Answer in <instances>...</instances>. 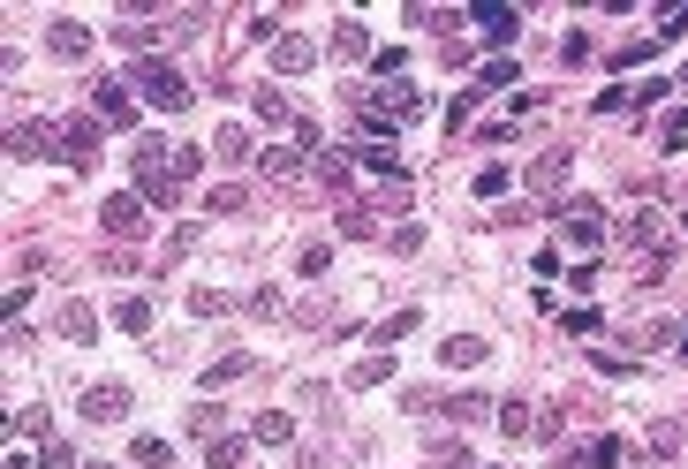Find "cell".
<instances>
[{
	"label": "cell",
	"mask_w": 688,
	"mask_h": 469,
	"mask_svg": "<svg viewBox=\"0 0 688 469\" xmlns=\"http://www.w3.org/2000/svg\"><path fill=\"white\" fill-rule=\"evenodd\" d=\"M129 84H137L144 99L159 106V114H190V84H182V69H167L159 53H137V69H129Z\"/></svg>",
	"instance_id": "6da1fadb"
},
{
	"label": "cell",
	"mask_w": 688,
	"mask_h": 469,
	"mask_svg": "<svg viewBox=\"0 0 688 469\" xmlns=\"http://www.w3.org/2000/svg\"><path fill=\"white\" fill-rule=\"evenodd\" d=\"M91 144H99V129H91L84 114L53 122V159H69V167H91Z\"/></svg>",
	"instance_id": "7a4b0ae2"
},
{
	"label": "cell",
	"mask_w": 688,
	"mask_h": 469,
	"mask_svg": "<svg viewBox=\"0 0 688 469\" xmlns=\"http://www.w3.org/2000/svg\"><path fill=\"white\" fill-rule=\"evenodd\" d=\"M76 409H84L91 424H121V417H129V386H114V379H106V386H84V401H76Z\"/></svg>",
	"instance_id": "3957f363"
},
{
	"label": "cell",
	"mask_w": 688,
	"mask_h": 469,
	"mask_svg": "<svg viewBox=\"0 0 688 469\" xmlns=\"http://www.w3.org/2000/svg\"><path fill=\"white\" fill-rule=\"evenodd\" d=\"M91 106H99V122H114V129L137 122V99H129V84H114V76H106V84H91Z\"/></svg>",
	"instance_id": "277c9868"
},
{
	"label": "cell",
	"mask_w": 688,
	"mask_h": 469,
	"mask_svg": "<svg viewBox=\"0 0 688 469\" xmlns=\"http://www.w3.org/2000/svg\"><path fill=\"white\" fill-rule=\"evenodd\" d=\"M99 220H106V235H121V243H129V235H144V197H106Z\"/></svg>",
	"instance_id": "5b68a950"
},
{
	"label": "cell",
	"mask_w": 688,
	"mask_h": 469,
	"mask_svg": "<svg viewBox=\"0 0 688 469\" xmlns=\"http://www.w3.org/2000/svg\"><path fill=\"white\" fill-rule=\"evenodd\" d=\"M310 61H318V46H310V38H295V31H280V38H273V69H280V76L310 69Z\"/></svg>",
	"instance_id": "8992f818"
},
{
	"label": "cell",
	"mask_w": 688,
	"mask_h": 469,
	"mask_svg": "<svg viewBox=\"0 0 688 469\" xmlns=\"http://www.w3.org/2000/svg\"><path fill=\"white\" fill-rule=\"evenodd\" d=\"M46 46H53V53H61V61H84V46H91V31H84V23H76V16H61V23H53V31H46Z\"/></svg>",
	"instance_id": "52a82bcc"
},
{
	"label": "cell",
	"mask_w": 688,
	"mask_h": 469,
	"mask_svg": "<svg viewBox=\"0 0 688 469\" xmlns=\"http://www.w3.org/2000/svg\"><path fill=\"white\" fill-rule=\"evenodd\" d=\"M379 114H394V122H416V114H424V91L386 84V91H379Z\"/></svg>",
	"instance_id": "ba28073f"
},
{
	"label": "cell",
	"mask_w": 688,
	"mask_h": 469,
	"mask_svg": "<svg viewBox=\"0 0 688 469\" xmlns=\"http://www.w3.org/2000/svg\"><path fill=\"white\" fill-rule=\"evenodd\" d=\"M137 197H144V205H174V197H182V174H159V167H144Z\"/></svg>",
	"instance_id": "9c48e42d"
},
{
	"label": "cell",
	"mask_w": 688,
	"mask_h": 469,
	"mask_svg": "<svg viewBox=\"0 0 688 469\" xmlns=\"http://www.w3.org/2000/svg\"><path fill=\"white\" fill-rule=\"evenodd\" d=\"M439 356H447V364H454V371H477V364H484V356H492V348H484V341H477V333H454V341H447V348H439Z\"/></svg>",
	"instance_id": "30bf717a"
},
{
	"label": "cell",
	"mask_w": 688,
	"mask_h": 469,
	"mask_svg": "<svg viewBox=\"0 0 688 469\" xmlns=\"http://www.w3.org/2000/svg\"><path fill=\"white\" fill-rule=\"evenodd\" d=\"M250 432H258V447H288V439H295V417H288V409H265Z\"/></svg>",
	"instance_id": "8fae6325"
},
{
	"label": "cell",
	"mask_w": 688,
	"mask_h": 469,
	"mask_svg": "<svg viewBox=\"0 0 688 469\" xmlns=\"http://www.w3.org/2000/svg\"><path fill=\"white\" fill-rule=\"evenodd\" d=\"M114 326L121 333H152V303L144 296H114Z\"/></svg>",
	"instance_id": "7c38bea8"
},
{
	"label": "cell",
	"mask_w": 688,
	"mask_h": 469,
	"mask_svg": "<svg viewBox=\"0 0 688 469\" xmlns=\"http://www.w3.org/2000/svg\"><path fill=\"white\" fill-rule=\"evenodd\" d=\"M190 432L205 439V447H212V439H227V409H220V401H197V409H190Z\"/></svg>",
	"instance_id": "4fadbf2b"
},
{
	"label": "cell",
	"mask_w": 688,
	"mask_h": 469,
	"mask_svg": "<svg viewBox=\"0 0 688 469\" xmlns=\"http://www.w3.org/2000/svg\"><path fill=\"white\" fill-rule=\"evenodd\" d=\"M469 23H484L492 38H515V31H522V16H515V8H484V0L469 8Z\"/></svg>",
	"instance_id": "5bb4252c"
},
{
	"label": "cell",
	"mask_w": 688,
	"mask_h": 469,
	"mask_svg": "<svg viewBox=\"0 0 688 469\" xmlns=\"http://www.w3.org/2000/svg\"><path fill=\"white\" fill-rule=\"evenodd\" d=\"M394 379V356H356L348 364V386H386Z\"/></svg>",
	"instance_id": "9a60e30c"
},
{
	"label": "cell",
	"mask_w": 688,
	"mask_h": 469,
	"mask_svg": "<svg viewBox=\"0 0 688 469\" xmlns=\"http://www.w3.org/2000/svg\"><path fill=\"white\" fill-rule=\"evenodd\" d=\"M61 333H69V341H91V333H99V318H91V303H61Z\"/></svg>",
	"instance_id": "2e32d148"
},
{
	"label": "cell",
	"mask_w": 688,
	"mask_h": 469,
	"mask_svg": "<svg viewBox=\"0 0 688 469\" xmlns=\"http://www.w3.org/2000/svg\"><path fill=\"white\" fill-rule=\"evenodd\" d=\"M129 462H137V469H167V462H174V447L144 432V439H129Z\"/></svg>",
	"instance_id": "e0dca14e"
},
{
	"label": "cell",
	"mask_w": 688,
	"mask_h": 469,
	"mask_svg": "<svg viewBox=\"0 0 688 469\" xmlns=\"http://www.w3.org/2000/svg\"><path fill=\"white\" fill-rule=\"evenodd\" d=\"M333 53H341V61H363V53H371V38H363V23H356V16H341V31H333Z\"/></svg>",
	"instance_id": "ac0fdd59"
},
{
	"label": "cell",
	"mask_w": 688,
	"mask_h": 469,
	"mask_svg": "<svg viewBox=\"0 0 688 469\" xmlns=\"http://www.w3.org/2000/svg\"><path fill=\"white\" fill-rule=\"evenodd\" d=\"M499 432L507 439H530L537 424H530V401H499Z\"/></svg>",
	"instance_id": "d6986e66"
},
{
	"label": "cell",
	"mask_w": 688,
	"mask_h": 469,
	"mask_svg": "<svg viewBox=\"0 0 688 469\" xmlns=\"http://www.w3.org/2000/svg\"><path fill=\"white\" fill-rule=\"evenodd\" d=\"M220 159H265V152L250 144V129H242V122H227L220 129Z\"/></svg>",
	"instance_id": "ffe728a7"
},
{
	"label": "cell",
	"mask_w": 688,
	"mask_h": 469,
	"mask_svg": "<svg viewBox=\"0 0 688 469\" xmlns=\"http://www.w3.org/2000/svg\"><path fill=\"white\" fill-rule=\"evenodd\" d=\"M507 84H515V61L499 53V61H484V76H477V84H469V91H477V99H484V91H507Z\"/></svg>",
	"instance_id": "44dd1931"
},
{
	"label": "cell",
	"mask_w": 688,
	"mask_h": 469,
	"mask_svg": "<svg viewBox=\"0 0 688 469\" xmlns=\"http://www.w3.org/2000/svg\"><path fill=\"white\" fill-rule=\"evenodd\" d=\"M560 174H568V152H545L530 167V190H560Z\"/></svg>",
	"instance_id": "7402d4cb"
},
{
	"label": "cell",
	"mask_w": 688,
	"mask_h": 469,
	"mask_svg": "<svg viewBox=\"0 0 688 469\" xmlns=\"http://www.w3.org/2000/svg\"><path fill=\"white\" fill-rule=\"evenodd\" d=\"M242 371H250V356H220V364H205V386L220 394V386H235Z\"/></svg>",
	"instance_id": "603a6c76"
},
{
	"label": "cell",
	"mask_w": 688,
	"mask_h": 469,
	"mask_svg": "<svg viewBox=\"0 0 688 469\" xmlns=\"http://www.w3.org/2000/svg\"><path fill=\"white\" fill-rule=\"evenodd\" d=\"M326 265H333V250H326V243H303V250H295V273H310V280H318Z\"/></svg>",
	"instance_id": "cb8c5ba5"
},
{
	"label": "cell",
	"mask_w": 688,
	"mask_h": 469,
	"mask_svg": "<svg viewBox=\"0 0 688 469\" xmlns=\"http://www.w3.org/2000/svg\"><path fill=\"white\" fill-rule=\"evenodd\" d=\"M205 462H212V469H235V462H242V439H235V432H227V439H212V447H205Z\"/></svg>",
	"instance_id": "d4e9b609"
},
{
	"label": "cell",
	"mask_w": 688,
	"mask_h": 469,
	"mask_svg": "<svg viewBox=\"0 0 688 469\" xmlns=\"http://www.w3.org/2000/svg\"><path fill=\"white\" fill-rule=\"evenodd\" d=\"M38 462H46V469H76V447H69V439H46V447H38Z\"/></svg>",
	"instance_id": "484cf974"
},
{
	"label": "cell",
	"mask_w": 688,
	"mask_h": 469,
	"mask_svg": "<svg viewBox=\"0 0 688 469\" xmlns=\"http://www.w3.org/2000/svg\"><path fill=\"white\" fill-rule=\"evenodd\" d=\"M258 167H265V174H280V182H288V174H303V152H265Z\"/></svg>",
	"instance_id": "4316f807"
},
{
	"label": "cell",
	"mask_w": 688,
	"mask_h": 469,
	"mask_svg": "<svg viewBox=\"0 0 688 469\" xmlns=\"http://www.w3.org/2000/svg\"><path fill=\"white\" fill-rule=\"evenodd\" d=\"M190 311H197V318H227V296H220V288H197Z\"/></svg>",
	"instance_id": "83f0119b"
},
{
	"label": "cell",
	"mask_w": 688,
	"mask_h": 469,
	"mask_svg": "<svg viewBox=\"0 0 688 469\" xmlns=\"http://www.w3.org/2000/svg\"><path fill=\"white\" fill-rule=\"evenodd\" d=\"M258 114H273V122H295V114H288V99H280L273 84H258Z\"/></svg>",
	"instance_id": "f1b7e54d"
},
{
	"label": "cell",
	"mask_w": 688,
	"mask_h": 469,
	"mask_svg": "<svg viewBox=\"0 0 688 469\" xmlns=\"http://www.w3.org/2000/svg\"><path fill=\"white\" fill-rule=\"evenodd\" d=\"M416 318H424V311H416V303H409V311H394V318H386V326H379V341H401V333H409Z\"/></svg>",
	"instance_id": "f546056e"
},
{
	"label": "cell",
	"mask_w": 688,
	"mask_h": 469,
	"mask_svg": "<svg viewBox=\"0 0 688 469\" xmlns=\"http://www.w3.org/2000/svg\"><path fill=\"white\" fill-rule=\"evenodd\" d=\"M613 462H620V439H598V447L583 454V469H613Z\"/></svg>",
	"instance_id": "4dcf8cb0"
},
{
	"label": "cell",
	"mask_w": 688,
	"mask_h": 469,
	"mask_svg": "<svg viewBox=\"0 0 688 469\" xmlns=\"http://www.w3.org/2000/svg\"><path fill=\"white\" fill-rule=\"evenodd\" d=\"M16 432H31L38 447H46V439H53V432H46V409H23V417H16Z\"/></svg>",
	"instance_id": "1f68e13d"
},
{
	"label": "cell",
	"mask_w": 688,
	"mask_h": 469,
	"mask_svg": "<svg viewBox=\"0 0 688 469\" xmlns=\"http://www.w3.org/2000/svg\"><path fill=\"white\" fill-rule=\"evenodd\" d=\"M250 311H258V318H288V303H280L273 288H258V296H250Z\"/></svg>",
	"instance_id": "d6a6232c"
},
{
	"label": "cell",
	"mask_w": 688,
	"mask_h": 469,
	"mask_svg": "<svg viewBox=\"0 0 688 469\" xmlns=\"http://www.w3.org/2000/svg\"><path fill=\"white\" fill-rule=\"evenodd\" d=\"M8 469H31V462H23V454H8Z\"/></svg>",
	"instance_id": "836d02e7"
},
{
	"label": "cell",
	"mask_w": 688,
	"mask_h": 469,
	"mask_svg": "<svg viewBox=\"0 0 688 469\" xmlns=\"http://www.w3.org/2000/svg\"><path fill=\"white\" fill-rule=\"evenodd\" d=\"M681 84H688V69H681Z\"/></svg>",
	"instance_id": "e575fe53"
},
{
	"label": "cell",
	"mask_w": 688,
	"mask_h": 469,
	"mask_svg": "<svg viewBox=\"0 0 688 469\" xmlns=\"http://www.w3.org/2000/svg\"><path fill=\"white\" fill-rule=\"evenodd\" d=\"M99 469H106V462H99Z\"/></svg>",
	"instance_id": "d590c367"
}]
</instances>
